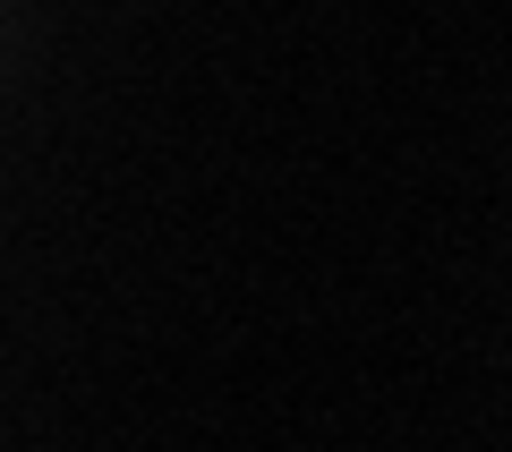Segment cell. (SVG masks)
I'll use <instances>...</instances> for the list:
<instances>
[]
</instances>
